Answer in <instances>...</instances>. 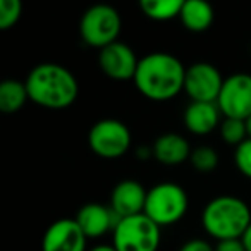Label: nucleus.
<instances>
[{
    "label": "nucleus",
    "instance_id": "obj_18",
    "mask_svg": "<svg viewBox=\"0 0 251 251\" xmlns=\"http://www.w3.org/2000/svg\"><path fill=\"white\" fill-rule=\"evenodd\" d=\"M184 0H141L140 7L145 16L155 21H169L181 14Z\"/></svg>",
    "mask_w": 251,
    "mask_h": 251
},
{
    "label": "nucleus",
    "instance_id": "obj_22",
    "mask_svg": "<svg viewBox=\"0 0 251 251\" xmlns=\"http://www.w3.org/2000/svg\"><path fill=\"white\" fill-rule=\"evenodd\" d=\"M234 162H236V167L239 169L241 174L251 179V138L244 140L239 147H236Z\"/></svg>",
    "mask_w": 251,
    "mask_h": 251
},
{
    "label": "nucleus",
    "instance_id": "obj_1",
    "mask_svg": "<svg viewBox=\"0 0 251 251\" xmlns=\"http://www.w3.org/2000/svg\"><path fill=\"white\" fill-rule=\"evenodd\" d=\"M184 76L186 67L176 55L151 52L140 59L133 81L141 95L155 101H165L184 90Z\"/></svg>",
    "mask_w": 251,
    "mask_h": 251
},
{
    "label": "nucleus",
    "instance_id": "obj_15",
    "mask_svg": "<svg viewBox=\"0 0 251 251\" xmlns=\"http://www.w3.org/2000/svg\"><path fill=\"white\" fill-rule=\"evenodd\" d=\"M191 151L188 140L177 133L160 134L153 143V157L164 165L182 164L191 157Z\"/></svg>",
    "mask_w": 251,
    "mask_h": 251
},
{
    "label": "nucleus",
    "instance_id": "obj_20",
    "mask_svg": "<svg viewBox=\"0 0 251 251\" xmlns=\"http://www.w3.org/2000/svg\"><path fill=\"white\" fill-rule=\"evenodd\" d=\"M189 162H191V165L196 171L212 172V171H215L217 165H219V153L215 151V148L201 145V147L193 148Z\"/></svg>",
    "mask_w": 251,
    "mask_h": 251
},
{
    "label": "nucleus",
    "instance_id": "obj_21",
    "mask_svg": "<svg viewBox=\"0 0 251 251\" xmlns=\"http://www.w3.org/2000/svg\"><path fill=\"white\" fill-rule=\"evenodd\" d=\"M21 0H0V29L12 28L21 18Z\"/></svg>",
    "mask_w": 251,
    "mask_h": 251
},
{
    "label": "nucleus",
    "instance_id": "obj_26",
    "mask_svg": "<svg viewBox=\"0 0 251 251\" xmlns=\"http://www.w3.org/2000/svg\"><path fill=\"white\" fill-rule=\"evenodd\" d=\"M241 241H243L244 248H246V251H251V224L250 227H248L246 230H244L243 237H241Z\"/></svg>",
    "mask_w": 251,
    "mask_h": 251
},
{
    "label": "nucleus",
    "instance_id": "obj_25",
    "mask_svg": "<svg viewBox=\"0 0 251 251\" xmlns=\"http://www.w3.org/2000/svg\"><path fill=\"white\" fill-rule=\"evenodd\" d=\"M136 157L140 160H148V158L153 157V147H147V145H141L136 148Z\"/></svg>",
    "mask_w": 251,
    "mask_h": 251
},
{
    "label": "nucleus",
    "instance_id": "obj_27",
    "mask_svg": "<svg viewBox=\"0 0 251 251\" xmlns=\"http://www.w3.org/2000/svg\"><path fill=\"white\" fill-rule=\"evenodd\" d=\"M90 251H117V248H115L114 244H97V246H93Z\"/></svg>",
    "mask_w": 251,
    "mask_h": 251
},
{
    "label": "nucleus",
    "instance_id": "obj_9",
    "mask_svg": "<svg viewBox=\"0 0 251 251\" xmlns=\"http://www.w3.org/2000/svg\"><path fill=\"white\" fill-rule=\"evenodd\" d=\"M224 77L210 62H195L186 67L184 91L191 101H215L220 95Z\"/></svg>",
    "mask_w": 251,
    "mask_h": 251
},
{
    "label": "nucleus",
    "instance_id": "obj_2",
    "mask_svg": "<svg viewBox=\"0 0 251 251\" xmlns=\"http://www.w3.org/2000/svg\"><path fill=\"white\" fill-rule=\"evenodd\" d=\"M29 100L47 108H66L74 103L79 93L77 79L67 67L55 62L35 66L26 76Z\"/></svg>",
    "mask_w": 251,
    "mask_h": 251
},
{
    "label": "nucleus",
    "instance_id": "obj_12",
    "mask_svg": "<svg viewBox=\"0 0 251 251\" xmlns=\"http://www.w3.org/2000/svg\"><path fill=\"white\" fill-rule=\"evenodd\" d=\"M121 220L122 217H119L110 206L101 203H86L76 213V222L88 239L101 237L108 230H114Z\"/></svg>",
    "mask_w": 251,
    "mask_h": 251
},
{
    "label": "nucleus",
    "instance_id": "obj_11",
    "mask_svg": "<svg viewBox=\"0 0 251 251\" xmlns=\"http://www.w3.org/2000/svg\"><path fill=\"white\" fill-rule=\"evenodd\" d=\"M140 59L134 50L124 42H114L103 47L98 55L101 71L112 79H133Z\"/></svg>",
    "mask_w": 251,
    "mask_h": 251
},
{
    "label": "nucleus",
    "instance_id": "obj_8",
    "mask_svg": "<svg viewBox=\"0 0 251 251\" xmlns=\"http://www.w3.org/2000/svg\"><path fill=\"white\" fill-rule=\"evenodd\" d=\"M217 105L224 117L243 119L251 115V74L234 73L224 79Z\"/></svg>",
    "mask_w": 251,
    "mask_h": 251
},
{
    "label": "nucleus",
    "instance_id": "obj_3",
    "mask_svg": "<svg viewBox=\"0 0 251 251\" xmlns=\"http://www.w3.org/2000/svg\"><path fill=\"white\" fill-rule=\"evenodd\" d=\"M203 229L217 241L241 239L251 224V210L244 200L232 195L212 198L201 212Z\"/></svg>",
    "mask_w": 251,
    "mask_h": 251
},
{
    "label": "nucleus",
    "instance_id": "obj_10",
    "mask_svg": "<svg viewBox=\"0 0 251 251\" xmlns=\"http://www.w3.org/2000/svg\"><path fill=\"white\" fill-rule=\"evenodd\" d=\"M86 239L76 219H59L43 234L42 251H86Z\"/></svg>",
    "mask_w": 251,
    "mask_h": 251
},
{
    "label": "nucleus",
    "instance_id": "obj_13",
    "mask_svg": "<svg viewBox=\"0 0 251 251\" xmlns=\"http://www.w3.org/2000/svg\"><path fill=\"white\" fill-rule=\"evenodd\" d=\"M148 191L134 179H124L117 182L110 193V208L119 217H133L145 212Z\"/></svg>",
    "mask_w": 251,
    "mask_h": 251
},
{
    "label": "nucleus",
    "instance_id": "obj_28",
    "mask_svg": "<svg viewBox=\"0 0 251 251\" xmlns=\"http://www.w3.org/2000/svg\"><path fill=\"white\" fill-rule=\"evenodd\" d=\"M244 122H246V129H248V138H251V115H250V117H248V119H246V121H244Z\"/></svg>",
    "mask_w": 251,
    "mask_h": 251
},
{
    "label": "nucleus",
    "instance_id": "obj_5",
    "mask_svg": "<svg viewBox=\"0 0 251 251\" xmlns=\"http://www.w3.org/2000/svg\"><path fill=\"white\" fill-rule=\"evenodd\" d=\"M112 244L117 251H157L160 246V226L145 213L124 217L112 230Z\"/></svg>",
    "mask_w": 251,
    "mask_h": 251
},
{
    "label": "nucleus",
    "instance_id": "obj_19",
    "mask_svg": "<svg viewBox=\"0 0 251 251\" xmlns=\"http://www.w3.org/2000/svg\"><path fill=\"white\" fill-rule=\"evenodd\" d=\"M220 134H222L226 143L239 147L244 140H248L246 122L243 119L224 117V121L220 122Z\"/></svg>",
    "mask_w": 251,
    "mask_h": 251
},
{
    "label": "nucleus",
    "instance_id": "obj_23",
    "mask_svg": "<svg viewBox=\"0 0 251 251\" xmlns=\"http://www.w3.org/2000/svg\"><path fill=\"white\" fill-rule=\"evenodd\" d=\"M179 251H215V250L205 239H189L179 248Z\"/></svg>",
    "mask_w": 251,
    "mask_h": 251
},
{
    "label": "nucleus",
    "instance_id": "obj_7",
    "mask_svg": "<svg viewBox=\"0 0 251 251\" xmlns=\"http://www.w3.org/2000/svg\"><path fill=\"white\" fill-rule=\"evenodd\" d=\"M91 151L101 158H119L129 150L131 131L122 121L101 119L91 126L88 133Z\"/></svg>",
    "mask_w": 251,
    "mask_h": 251
},
{
    "label": "nucleus",
    "instance_id": "obj_16",
    "mask_svg": "<svg viewBox=\"0 0 251 251\" xmlns=\"http://www.w3.org/2000/svg\"><path fill=\"white\" fill-rule=\"evenodd\" d=\"M179 18L186 29L193 33H201L212 26L213 9L208 2H203V0H184Z\"/></svg>",
    "mask_w": 251,
    "mask_h": 251
},
{
    "label": "nucleus",
    "instance_id": "obj_14",
    "mask_svg": "<svg viewBox=\"0 0 251 251\" xmlns=\"http://www.w3.org/2000/svg\"><path fill=\"white\" fill-rule=\"evenodd\" d=\"M220 108L215 101H191L184 110V126L193 134H208L219 126Z\"/></svg>",
    "mask_w": 251,
    "mask_h": 251
},
{
    "label": "nucleus",
    "instance_id": "obj_6",
    "mask_svg": "<svg viewBox=\"0 0 251 251\" xmlns=\"http://www.w3.org/2000/svg\"><path fill=\"white\" fill-rule=\"evenodd\" d=\"M121 26L122 21L117 9L108 4H97L86 9L81 16L79 33L86 45L101 50L103 47L117 42Z\"/></svg>",
    "mask_w": 251,
    "mask_h": 251
},
{
    "label": "nucleus",
    "instance_id": "obj_17",
    "mask_svg": "<svg viewBox=\"0 0 251 251\" xmlns=\"http://www.w3.org/2000/svg\"><path fill=\"white\" fill-rule=\"evenodd\" d=\"M26 83L19 79H5L0 83V110L4 114H16L28 100Z\"/></svg>",
    "mask_w": 251,
    "mask_h": 251
},
{
    "label": "nucleus",
    "instance_id": "obj_4",
    "mask_svg": "<svg viewBox=\"0 0 251 251\" xmlns=\"http://www.w3.org/2000/svg\"><path fill=\"white\" fill-rule=\"evenodd\" d=\"M189 200L184 188L176 182H158L148 189L145 215H148L157 226H172L184 217Z\"/></svg>",
    "mask_w": 251,
    "mask_h": 251
},
{
    "label": "nucleus",
    "instance_id": "obj_24",
    "mask_svg": "<svg viewBox=\"0 0 251 251\" xmlns=\"http://www.w3.org/2000/svg\"><path fill=\"white\" fill-rule=\"evenodd\" d=\"M215 251H246L241 239H224L213 246Z\"/></svg>",
    "mask_w": 251,
    "mask_h": 251
}]
</instances>
